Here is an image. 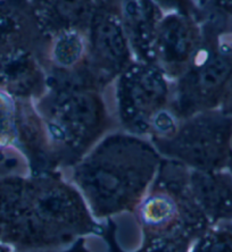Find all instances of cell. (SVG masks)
Listing matches in <instances>:
<instances>
[{
    "mask_svg": "<svg viewBox=\"0 0 232 252\" xmlns=\"http://www.w3.org/2000/svg\"><path fill=\"white\" fill-rule=\"evenodd\" d=\"M91 211L76 188L58 174L13 176L1 206L2 239L21 252L54 250L96 229Z\"/></svg>",
    "mask_w": 232,
    "mask_h": 252,
    "instance_id": "6da1fadb",
    "label": "cell"
},
{
    "mask_svg": "<svg viewBox=\"0 0 232 252\" xmlns=\"http://www.w3.org/2000/svg\"><path fill=\"white\" fill-rule=\"evenodd\" d=\"M162 157L152 141L108 133L71 167L72 180L96 217L134 210L147 194Z\"/></svg>",
    "mask_w": 232,
    "mask_h": 252,
    "instance_id": "7a4b0ae2",
    "label": "cell"
},
{
    "mask_svg": "<svg viewBox=\"0 0 232 252\" xmlns=\"http://www.w3.org/2000/svg\"><path fill=\"white\" fill-rule=\"evenodd\" d=\"M104 92L91 89H48L33 101L55 168L73 167L112 128Z\"/></svg>",
    "mask_w": 232,
    "mask_h": 252,
    "instance_id": "3957f363",
    "label": "cell"
},
{
    "mask_svg": "<svg viewBox=\"0 0 232 252\" xmlns=\"http://www.w3.org/2000/svg\"><path fill=\"white\" fill-rule=\"evenodd\" d=\"M40 48L29 0H0V89L16 100L36 101L46 94Z\"/></svg>",
    "mask_w": 232,
    "mask_h": 252,
    "instance_id": "277c9868",
    "label": "cell"
},
{
    "mask_svg": "<svg viewBox=\"0 0 232 252\" xmlns=\"http://www.w3.org/2000/svg\"><path fill=\"white\" fill-rule=\"evenodd\" d=\"M204 41L193 65L172 82L170 108L179 121L220 109L232 76V35L201 21Z\"/></svg>",
    "mask_w": 232,
    "mask_h": 252,
    "instance_id": "5b68a950",
    "label": "cell"
},
{
    "mask_svg": "<svg viewBox=\"0 0 232 252\" xmlns=\"http://www.w3.org/2000/svg\"><path fill=\"white\" fill-rule=\"evenodd\" d=\"M160 157L201 172L228 168L232 153V116L221 109L180 121L170 136L152 139Z\"/></svg>",
    "mask_w": 232,
    "mask_h": 252,
    "instance_id": "8992f818",
    "label": "cell"
},
{
    "mask_svg": "<svg viewBox=\"0 0 232 252\" xmlns=\"http://www.w3.org/2000/svg\"><path fill=\"white\" fill-rule=\"evenodd\" d=\"M113 85L116 123L149 139L157 117L170 109L172 81L156 64L134 61Z\"/></svg>",
    "mask_w": 232,
    "mask_h": 252,
    "instance_id": "52a82bcc",
    "label": "cell"
},
{
    "mask_svg": "<svg viewBox=\"0 0 232 252\" xmlns=\"http://www.w3.org/2000/svg\"><path fill=\"white\" fill-rule=\"evenodd\" d=\"M87 36L85 67L96 88L105 92L134 62L119 12L97 9Z\"/></svg>",
    "mask_w": 232,
    "mask_h": 252,
    "instance_id": "ba28073f",
    "label": "cell"
},
{
    "mask_svg": "<svg viewBox=\"0 0 232 252\" xmlns=\"http://www.w3.org/2000/svg\"><path fill=\"white\" fill-rule=\"evenodd\" d=\"M203 41L201 20L180 13H165L157 29L155 64L173 82L193 65Z\"/></svg>",
    "mask_w": 232,
    "mask_h": 252,
    "instance_id": "9c48e42d",
    "label": "cell"
},
{
    "mask_svg": "<svg viewBox=\"0 0 232 252\" xmlns=\"http://www.w3.org/2000/svg\"><path fill=\"white\" fill-rule=\"evenodd\" d=\"M41 39L58 33L88 31L97 12L93 0H29Z\"/></svg>",
    "mask_w": 232,
    "mask_h": 252,
    "instance_id": "30bf717a",
    "label": "cell"
},
{
    "mask_svg": "<svg viewBox=\"0 0 232 252\" xmlns=\"http://www.w3.org/2000/svg\"><path fill=\"white\" fill-rule=\"evenodd\" d=\"M164 13L152 0H121V21L134 61L155 64V40Z\"/></svg>",
    "mask_w": 232,
    "mask_h": 252,
    "instance_id": "8fae6325",
    "label": "cell"
},
{
    "mask_svg": "<svg viewBox=\"0 0 232 252\" xmlns=\"http://www.w3.org/2000/svg\"><path fill=\"white\" fill-rule=\"evenodd\" d=\"M87 56V31L73 30L41 39L40 58L46 70L47 82L84 69Z\"/></svg>",
    "mask_w": 232,
    "mask_h": 252,
    "instance_id": "7c38bea8",
    "label": "cell"
},
{
    "mask_svg": "<svg viewBox=\"0 0 232 252\" xmlns=\"http://www.w3.org/2000/svg\"><path fill=\"white\" fill-rule=\"evenodd\" d=\"M190 189L212 226L232 221V176L229 170L190 169Z\"/></svg>",
    "mask_w": 232,
    "mask_h": 252,
    "instance_id": "4fadbf2b",
    "label": "cell"
},
{
    "mask_svg": "<svg viewBox=\"0 0 232 252\" xmlns=\"http://www.w3.org/2000/svg\"><path fill=\"white\" fill-rule=\"evenodd\" d=\"M17 100L0 89V149L16 146Z\"/></svg>",
    "mask_w": 232,
    "mask_h": 252,
    "instance_id": "5bb4252c",
    "label": "cell"
},
{
    "mask_svg": "<svg viewBox=\"0 0 232 252\" xmlns=\"http://www.w3.org/2000/svg\"><path fill=\"white\" fill-rule=\"evenodd\" d=\"M190 252H232V221L212 226L194 241Z\"/></svg>",
    "mask_w": 232,
    "mask_h": 252,
    "instance_id": "9a60e30c",
    "label": "cell"
},
{
    "mask_svg": "<svg viewBox=\"0 0 232 252\" xmlns=\"http://www.w3.org/2000/svg\"><path fill=\"white\" fill-rule=\"evenodd\" d=\"M193 242L182 238H146L136 252H190ZM114 252H119L115 248Z\"/></svg>",
    "mask_w": 232,
    "mask_h": 252,
    "instance_id": "2e32d148",
    "label": "cell"
},
{
    "mask_svg": "<svg viewBox=\"0 0 232 252\" xmlns=\"http://www.w3.org/2000/svg\"><path fill=\"white\" fill-rule=\"evenodd\" d=\"M164 13H180L201 20V12L196 0H152Z\"/></svg>",
    "mask_w": 232,
    "mask_h": 252,
    "instance_id": "e0dca14e",
    "label": "cell"
},
{
    "mask_svg": "<svg viewBox=\"0 0 232 252\" xmlns=\"http://www.w3.org/2000/svg\"><path fill=\"white\" fill-rule=\"evenodd\" d=\"M220 109L222 110L223 113L232 116V76L229 81V83H228L226 92H224Z\"/></svg>",
    "mask_w": 232,
    "mask_h": 252,
    "instance_id": "ac0fdd59",
    "label": "cell"
},
{
    "mask_svg": "<svg viewBox=\"0 0 232 252\" xmlns=\"http://www.w3.org/2000/svg\"><path fill=\"white\" fill-rule=\"evenodd\" d=\"M97 9L112 10V12H119L121 9V0H93Z\"/></svg>",
    "mask_w": 232,
    "mask_h": 252,
    "instance_id": "d6986e66",
    "label": "cell"
},
{
    "mask_svg": "<svg viewBox=\"0 0 232 252\" xmlns=\"http://www.w3.org/2000/svg\"><path fill=\"white\" fill-rule=\"evenodd\" d=\"M32 252H89V250L85 247V242L83 239H78L76 242H73L72 244H70L69 247H66L64 250L61 251H56L54 250H41V251H32Z\"/></svg>",
    "mask_w": 232,
    "mask_h": 252,
    "instance_id": "ffe728a7",
    "label": "cell"
},
{
    "mask_svg": "<svg viewBox=\"0 0 232 252\" xmlns=\"http://www.w3.org/2000/svg\"><path fill=\"white\" fill-rule=\"evenodd\" d=\"M228 170H229L231 176H232V153H231V156H230V159H229V162H228Z\"/></svg>",
    "mask_w": 232,
    "mask_h": 252,
    "instance_id": "44dd1931",
    "label": "cell"
},
{
    "mask_svg": "<svg viewBox=\"0 0 232 252\" xmlns=\"http://www.w3.org/2000/svg\"><path fill=\"white\" fill-rule=\"evenodd\" d=\"M198 1H200V0H196V3H197Z\"/></svg>",
    "mask_w": 232,
    "mask_h": 252,
    "instance_id": "7402d4cb",
    "label": "cell"
}]
</instances>
